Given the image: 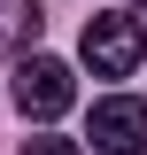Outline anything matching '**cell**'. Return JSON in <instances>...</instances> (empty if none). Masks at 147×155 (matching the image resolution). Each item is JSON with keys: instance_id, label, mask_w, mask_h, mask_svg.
<instances>
[{"instance_id": "1", "label": "cell", "mask_w": 147, "mask_h": 155, "mask_svg": "<svg viewBox=\"0 0 147 155\" xmlns=\"http://www.w3.org/2000/svg\"><path fill=\"white\" fill-rule=\"evenodd\" d=\"M70 101H77V78H70V62H54V54H23V70H16V109H23V116L54 124Z\"/></svg>"}, {"instance_id": "2", "label": "cell", "mask_w": 147, "mask_h": 155, "mask_svg": "<svg viewBox=\"0 0 147 155\" xmlns=\"http://www.w3.org/2000/svg\"><path fill=\"white\" fill-rule=\"evenodd\" d=\"M139 54H147L139 16H93V23H85V62H93V78H132Z\"/></svg>"}, {"instance_id": "3", "label": "cell", "mask_w": 147, "mask_h": 155, "mask_svg": "<svg viewBox=\"0 0 147 155\" xmlns=\"http://www.w3.org/2000/svg\"><path fill=\"white\" fill-rule=\"evenodd\" d=\"M93 147H109V155H139V147H147V101H132V93L93 101Z\"/></svg>"}, {"instance_id": "4", "label": "cell", "mask_w": 147, "mask_h": 155, "mask_svg": "<svg viewBox=\"0 0 147 155\" xmlns=\"http://www.w3.org/2000/svg\"><path fill=\"white\" fill-rule=\"evenodd\" d=\"M39 39V0H0V54H23Z\"/></svg>"}, {"instance_id": "5", "label": "cell", "mask_w": 147, "mask_h": 155, "mask_svg": "<svg viewBox=\"0 0 147 155\" xmlns=\"http://www.w3.org/2000/svg\"><path fill=\"white\" fill-rule=\"evenodd\" d=\"M23 155H77V140H23Z\"/></svg>"}, {"instance_id": "6", "label": "cell", "mask_w": 147, "mask_h": 155, "mask_svg": "<svg viewBox=\"0 0 147 155\" xmlns=\"http://www.w3.org/2000/svg\"><path fill=\"white\" fill-rule=\"evenodd\" d=\"M139 8H147V0H139Z\"/></svg>"}]
</instances>
